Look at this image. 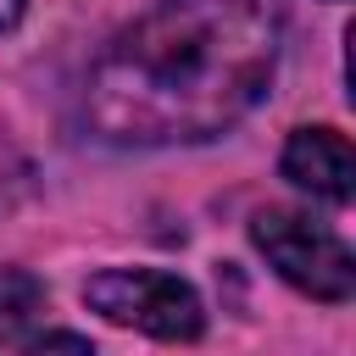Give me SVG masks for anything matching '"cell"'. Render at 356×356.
Wrapping results in <instances>:
<instances>
[{"label": "cell", "mask_w": 356, "mask_h": 356, "mask_svg": "<svg viewBox=\"0 0 356 356\" xmlns=\"http://www.w3.org/2000/svg\"><path fill=\"white\" fill-rule=\"evenodd\" d=\"M284 0H156L83 78V122L122 150L211 145L273 89Z\"/></svg>", "instance_id": "6da1fadb"}, {"label": "cell", "mask_w": 356, "mask_h": 356, "mask_svg": "<svg viewBox=\"0 0 356 356\" xmlns=\"http://www.w3.org/2000/svg\"><path fill=\"white\" fill-rule=\"evenodd\" d=\"M250 245L261 250V261L300 295L323 300V306H345L356 295V256L350 245L306 217V211H289V206H261L250 217Z\"/></svg>", "instance_id": "7a4b0ae2"}, {"label": "cell", "mask_w": 356, "mask_h": 356, "mask_svg": "<svg viewBox=\"0 0 356 356\" xmlns=\"http://www.w3.org/2000/svg\"><path fill=\"white\" fill-rule=\"evenodd\" d=\"M83 306L117 328H139V334L172 339V345H189L206 334L200 289L167 267H100L83 278Z\"/></svg>", "instance_id": "3957f363"}, {"label": "cell", "mask_w": 356, "mask_h": 356, "mask_svg": "<svg viewBox=\"0 0 356 356\" xmlns=\"http://www.w3.org/2000/svg\"><path fill=\"white\" fill-rule=\"evenodd\" d=\"M278 178L295 184L300 195L312 200H328V206H345L350 189H356V150L339 128L328 122H306V128H289L284 150H278Z\"/></svg>", "instance_id": "277c9868"}, {"label": "cell", "mask_w": 356, "mask_h": 356, "mask_svg": "<svg viewBox=\"0 0 356 356\" xmlns=\"http://www.w3.org/2000/svg\"><path fill=\"white\" fill-rule=\"evenodd\" d=\"M44 284L28 273V267H0V345H11V350H22L28 345V334L39 328V317H44Z\"/></svg>", "instance_id": "5b68a950"}, {"label": "cell", "mask_w": 356, "mask_h": 356, "mask_svg": "<svg viewBox=\"0 0 356 356\" xmlns=\"http://www.w3.org/2000/svg\"><path fill=\"white\" fill-rule=\"evenodd\" d=\"M22 17H28V0H0V33H11Z\"/></svg>", "instance_id": "8992f818"}]
</instances>
